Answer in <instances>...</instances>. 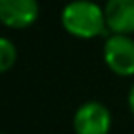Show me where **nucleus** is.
Masks as SVG:
<instances>
[{"label":"nucleus","instance_id":"7","mask_svg":"<svg viewBox=\"0 0 134 134\" xmlns=\"http://www.w3.org/2000/svg\"><path fill=\"white\" fill-rule=\"evenodd\" d=\"M129 105H130V110L134 112V85L130 88V94H129Z\"/></svg>","mask_w":134,"mask_h":134},{"label":"nucleus","instance_id":"3","mask_svg":"<svg viewBox=\"0 0 134 134\" xmlns=\"http://www.w3.org/2000/svg\"><path fill=\"white\" fill-rule=\"evenodd\" d=\"M74 129L77 134H108L110 112L97 101L85 103L74 116Z\"/></svg>","mask_w":134,"mask_h":134},{"label":"nucleus","instance_id":"5","mask_svg":"<svg viewBox=\"0 0 134 134\" xmlns=\"http://www.w3.org/2000/svg\"><path fill=\"white\" fill-rule=\"evenodd\" d=\"M107 26L118 35L134 31V0H107L105 6Z\"/></svg>","mask_w":134,"mask_h":134},{"label":"nucleus","instance_id":"2","mask_svg":"<svg viewBox=\"0 0 134 134\" xmlns=\"http://www.w3.org/2000/svg\"><path fill=\"white\" fill-rule=\"evenodd\" d=\"M103 55L107 66L118 75H134V41L129 35H112L105 46Z\"/></svg>","mask_w":134,"mask_h":134},{"label":"nucleus","instance_id":"6","mask_svg":"<svg viewBox=\"0 0 134 134\" xmlns=\"http://www.w3.org/2000/svg\"><path fill=\"white\" fill-rule=\"evenodd\" d=\"M17 61V48L6 37H0V74L8 72Z\"/></svg>","mask_w":134,"mask_h":134},{"label":"nucleus","instance_id":"4","mask_svg":"<svg viewBox=\"0 0 134 134\" xmlns=\"http://www.w3.org/2000/svg\"><path fill=\"white\" fill-rule=\"evenodd\" d=\"M39 17L37 0H0V22L8 28H28Z\"/></svg>","mask_w":134,"mask_h":134},{"label":"nucleus","instance_id":"1","mask_svg":"<svg viewBox=\"0 0 134 134\" xmlns=\"http://www.w3.org/2000/svg\"><path fill=\"white\" fill-rule=\"evenodd\" d=\"M63 26L64 30L79 39H94L105 30V11L88 0H74L63 9Z\"/></svg>","mask_w":134,"mask_h":134}]
</instances>
